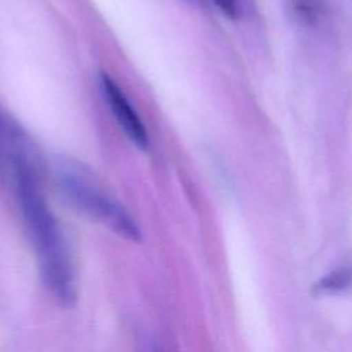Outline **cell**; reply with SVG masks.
Returning a JSON list of instances; mask_svg holds the SVG:
<instances>
[{
	"label": "cell",
	"instance_id": "6da1fadb",
	"mask_svg": "<svg viewBox=\"0 0 352 352\" xmlns=\"http://www.w3.org/2000/svg\"><path fill=\"white\" fill-rule=\"evenodd\" d=\"M23 148L22 143L8 155L15 198L44 283L60 305L70 307L76 300V285L66 242L43 194L37 165Z\"/></svg>",
	"mask_w": 352,
	"mask_h": 352
},
{
	"label": "cell",
	"instance_id": "5b68a950",
	"mask_svg": "<svg viewBox=\"0 0 352 352\" xmlns=\"http://www.w3.org/2000/svg\"><path fill=\"white\" fill-rule=\"evenodd\" d=\"M318 4L314 0H296L294 10L305 21H312L318 15Z\"/></svg>",
	"mask_w": 352,
	"mask_h": 352
},
{
	"label": "cell",
	"instance_id": "3957f363",
	"mask_svg": "<svg viewBox=\"0 0 352 352\" xmlns=\"http://www.w3.org/2000/svg\"><path fill=\"white\" fill-rule=\"evenodd\" d=\"M100 84L104 98L125 135L131 142H133L140 150H146L148 146V135L142 122L138 111L131 104L124 91L117 85V82L107 74L100 76Z\"/></svg>",
	"mask_w": 352,
	"mask_h": 352
},
{
	"label": "cell",
	"instance_id": "277c9868",
	"mask_svg": "<svg viewBox=\"0 0 352 352\" xmlns=\"http://www.w3.org/2000/svg\"><path fill=\"white\" fill-rule=\"evenodd\" d=\"M351 283V272L349 268H338L327 275H324L318 283L314 286L316 293H337L349 287Z\"/></svg>",
	"mask_w": 352,
	"mask_h": 352
},
{
	"label": "cell",
	"instance_id": "8992f818",
	"mask_svg": "<svg viewBox=\"0 0 352 352\" xmlns=\"http://www.w3.org/2000/svg\"><path fill=\"white\" fill-rule=\"evenodd\" d=\"M213 4L228 18H235L238 15L236 0H212Z\"/></svg>",
	"mask_w": 352,
	"mask_h": 352
},
{
	"label": "cell",
	"instance_id": "7a4b0ae2",
	"mask_svg": "<svg viewBox=\"0 0 352 352\" xmlns=\"http://www.w3.org/2000/svg\"><path fill=\"white\" fill-rule=\"evenodd\" d=\"M55 176L62 195L80 213L128 241H142V232L133 217L102 188L94 173L84 165L62 160L55 166Z\"/></svg>",
	"mask_w": 352,
	"mask_h": 352
},
{
	"label": "cell",
	"instance_id": "52a82bcc",
	"mask_svg": "<svg viewBox=\"0 0 352 352\" xmlns=\"http://www.w3.org/2000/svg\"><path fill=\"white\" fill-rule=\"evenodd\" d=\"M7 126L8 125L0 117V165H1V158L4 155V146L7 144V139L11 138V135L15 132L14 129H8Z\"/></svg>",
	"mask_w": 352,
	"mask_h": 352
}]
</instances>
